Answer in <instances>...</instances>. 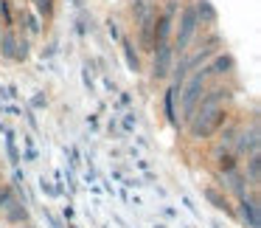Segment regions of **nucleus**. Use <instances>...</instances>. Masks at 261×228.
<instances>
[{
  "label": "nucleus",
  "instance_id": "2",
  "mask_svg": "<svg viewBox=\"0 0 261 228\" xmlns=\"http://www.w3.org/2000/svg\"><path fill=\"white\" fill-rule=\"evenodd\" d=\"M239 217L244 220L247 228H261V206H258V192H250L239 197Z\"/></svg>",
  "mask_w": 261,
  "mask_h": 228
},
{
  "label": "nucleus",
  "instance_id": "11",
  "mask_svg": "<svg viewBox=\"0 0 261 228\" xmlns=\"http://www.w3.org/2000/svg\"><path fill=\"white\" fill-rule=\"evenodd\" d=\"M37 9H40L45 17H51V12H54V0H37Z\"/></svg>",
  "mask_w": 261,
  "mask_h": 228
},
{
  "label": "nucleus",
  "instance_id": "5",
  "mask_svg": "<svg viewBox=\"0 0 261 228\" xmlns=\"http://www.w3.org/2000/svg\"><path fill=\"white\" fill-rule=\"evenodd\" d=\"M154 51H158V59H154V76L163 79V76L169 74V65H171V45L169 42H166V45H154Z\"/></svg>",
  "mask_w": 261,
  "mask_h": 228
},
{
  "label": "nucleus",
  "instance_id": "7",
  "mask_svg": "<svg viewBox=\"0 0 261 228\" xmlns=\"http://www.w3.org/2000/svg\"><path fill=\"white\" fill-rule=\"evenodd\" d=\"M258 177H261V158H258V152H253L250 161H247V175H244V180H250L253 189H255L258 186Z\"/></svg>",
  "mask_w": 261,
  "mask_h": 228
},
{
  "label": "nucleus",
  "instance_id": "12",
  "mask_svg": "<svg viewBox=\"0 0 261 228\" xmlns=\"http://www.w3.org/2000/svg\"><path fill=\"white\" fill-rule=\"evenodd\" d=\"M25 228H34V225H25Z\"/></svg>",
  "mask_w": 261,
  "mask_h": 228
},
{
  "label": "nucleus",
  "instance_id": "1",
  "mask_svg": "<svg viewBox=\"0 0 261 228\" xmlns=\"http://www.w3.org/2000/svg\"><path fill=\"white\" fill-rule=\"evenodd\" d=\"M197 23H199L197 9L186 6V9H182L180 29H177V40H174V48H171V51H177V54H186L188 51V42L194 40V34H197Z\"/></svg>",
  "mask_w": 261,
  "mask_h": 228
},
{
  "label": "nucleus",
  "instance_id": "10",
  "mask_svg": "<svg viewBox=\"0 0 261 228\" xmlns=\"http://www.w3.org/2000/svg\"><path fill=\"white\" fill-rule=\"evenodd\" d=\"M124 51H126V59H129V68H132V71H141V62H138V57L132 54L129 42H124Z\"/></svg>",
  "mask_w": 261,
  "mask_h": 228
},
{
  "label": "nucleus",
  "instance_id": "3",
  "mask_svg": "<svg viewBox=\"0 0 261 228\" xmlns=\"http://www.w3.org/2000/svg\"><path fill=\"white\" fill-rule=\"evenodd\" d=\"M3 220H6L9 225H23V222H29V209H25V203L9 200V206L3 209Z\"/></svg>",
  "mask_w": 261,
  "mask_h": 228
},
{
  "label": "nucleus",
  "instance_id": "8",
  "mask_svg": "<svg viewBox=\"0 0 261 228\" xmlns=\"http://www.w3.org/2000/svg\"><path fill=\"white\" fill-rule=\"evenodd\" d=\"M219 172H225V175H230V172L239 169V155L236 152H219Z\"/></svg>",
  "mask_w": 261,
  "mask_h": 228
},
{
  "label": "nucleus",
  "instance_id": "6",
  "mask_svg": "<svg viewBox=\"0 0 261 228\" xmlns=\"http://www.w3.org/2000/svg\"><path fill=\"white\" fill-rule=\"evenodd\" d=\"M227 189H230V192L236 194V200L247 194V180H244V175H239V169L227 175Z\"/></svg>",
  "mask_w": 261,
  "mask_h": 228
},
{
  "label": "nucleus",
  "instance_id": "4",
  "mask_svg": "<svg viewBox=\"0 0 261 228\" xmlns=\"http://www.w3.org/2000/svg\"><path fill=\"white\" fill-rule=\"evenodd\" d=\"M202 194H205V200H208V203L214 206L216 211H225V214L236 217V209H233V206H230V200H227V197H225V194H222V192H216L214 186H205V192H202Z\"/></svg>",
  "mask_w": 261,
  "mask_h": 228
},
{
  "label": "nucleus",
  "instance_id": "9",
  "mask_svg": "<svg viewBox=\"0 0 261 228\" xmlns=\"http://www.w3.org/2000/svg\"><path fill=\"white\" fill-rule=\"evenodd\" d=\"M9 200H14V194H12V186H3L0 183V211L9 206Z\"/></svg>",
  "mask_w": 261,
  "mask_h": 228
},
{
  "label": "nucleus",
  "instance_id": "13",
  "mask_svg": "<svg viewBox=\"0 0 261 228\" xmlns=\"http://www.w3.org/2000/svg\"><path fill=\"white\" fill-rule=\"evenodd\" d=\"M68 228H76V225H68Z\"/></svg>",
  "mask_w": 261,
  "mask_h": 228
}]
</instances>
